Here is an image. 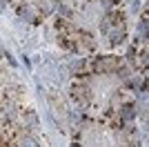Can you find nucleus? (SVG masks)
Here are the masks:
<instances>
[{
  "label": "nucleus",
  "instance_id": "f03ea898",
  "mask_svg": "<svg viewBox=\"0 0 149 147\" xmlns=\"http://www.w3.org/2000/svg\"><path fill=\"white\" fill-rule=\"evenodd\" d=\"M123 38H125V29H123V27H118V29H113L111 34H109V43L118 45V43H123Z\"/></svg>",
  "mask_w": 149,
  "mask_h": 147
},
{
  "label": "nucleus",
  "instance_id": "20e7f679",
  "mask_svg": "<svg viewBox=\"0 0 149 147\" xmlns=\"http://www.w3.org/2000/svg\"><path fill=\"white\" fill-rule=\"evenodd\" d=\"M22 147H38V143L33 141V138H25V141H22Z\"/></svg>",
  "mask_w": 149,
  "mask_h": 147
},
{
  "label": "nucleus",
  "instance_id": "39448f33",
  "mask_svg": "<svg viewBox=\"0 0 149 147\" xmlns=\"http://www.w3.org/2000/svg\"><path fill=\"white\" fill-rule=\"evenodd\" d=\"M27 118H29V125H31V127H38V118L33 116L31 111H29V114H27Z\"/></svg>",
  "mask_w": 149,
  "mask_h": 147
},
{
  "label": "nucleus",
  "instance_id": "7ed1b4c3",
  "mask_svg": "<svg viewBox=\"0 0 149 147\" xmlns=\"http://www.w3.org/2000/svg\"><path fill=\"white\" fill-rule=\"evenodd\" d=\"M120 116H123L125 120H131V118L136 116V107H131V105H127V107H123V111H120Z\"/></svg>",
  "mask_w": 149,
  "mask_h": 147
},
{
  "label": "nucleus",
  "instance_id": "f257e3e1",
  "mask_svg": "<svg viewBox=\"0 0 149 147\" xmlns=\"http://www.w3.org/2000/svg\"><path fill=\"white\" fill-rule=\"evenodd\" d=\"M118 67V60L116 58H100V60H96V69L98 71H111V69Z\"/></svg>",
  "mask_w": 149,
  "mask_h": 147
},
{
  "label": "nucleus",
  "instance_id": "0eeeda50",
  "mask_svg": "<svg viewBox=\"0 0 149 147\" xmlns=\"http://www.w3.org/2000/svg\"><path fill=\"white\" fill-rule=\"evenodd\" d=\"M147 9H149V7H147Z\"/></svg>",
  "mask_w": 149,
  "mask_h": 147
},
{
  "label": "nucleus",
  "instance_id": "423d86ee",
  "mask_svg": "<svg viewBox=\"0 0 149 147\" xmlns=\"http://www.w3.org/2000/svg\"><path fill=\"white\" fill-rule=\"evenodd\" d=\"M74 147H78V145H74Z\"/></svg>",
  "mask_w": 149,
  "mask_h": 147
}]
</instances>
